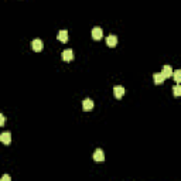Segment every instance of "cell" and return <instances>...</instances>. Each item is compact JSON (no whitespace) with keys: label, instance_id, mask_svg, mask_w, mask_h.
Instances as JSON below:
<instances>
[{"label":"cell","instance_id":"12","mask_svg":"<svg viewBox=\"0 0 181 181\" xmlns=\"http://www.w3.org/2000/svg\"><path fill=\"white\" fill-rule=\"evenodd\" d=\"M173 77H174L175 82H177V84H180V82H181V71L180 69L174 71V72H173Z\"/></svg>","mask_w":181,"mask_h":181},{"label":"cell","instance_id":"9","mask_svg":"<svg viewBox=\"0 0 181 181\" xmlns=\"http://www.w3.org/2000/svg\"><path fill=\"white\" fill-rule=\"evenodd\" d=\"M57 38L61 41V43H67L68 41V31L67 30H61L60 33L57 34Z\"/></svg>","mask_w":181,"mask_h":181},{"label":"cell","instance_id":"10","mask_svg":"<svg viewBox=\"0 0 181 181\" xmlns=\"http://www.w3.org/2000/svg\"><path fill=\"white\" fill-rule=\"evenodd\" d=\"M161 74L164 75V78L173 77V68H171L170 65H164V67H163V71H161Z\"/></svg>","mask_w":181,"mask_h":181},{"label":"cell","instance_id":"1","mask_svg":"<svg viewBox=\"0 0 181 181\" xmlns=\"http://www.w3.org/2000/svg\"><path fill=\"white\" fill-rule=\"evenodd\" d=\"M31 48H33L34 51L40 53V51L43 50V41H41L40 38H34V40L31 41Z\"/></svg>","mask_w":181,"mask_h":181},{"label":"cell","instance_id":"3","mask_svg":"<svg viewBox=\"0 0 181 181\" xmlns=\"http://www.w3.org/2000/svg\"><path fill=\"white\" fill-rule=\"evenodd\" d=\"M102 36H103V31H102L101 27H94L92 28V38L94 40H101Z\"/></svg>","mask_w":181,"mask_h":181},{"label":"cell","instance_id":"7","mask_svg":"<svg viewBox=\"0 0 181 181\" xmlns=\"http://www.w3.org/2000/svg\"><path fill=\"white\" fill-rule=\"evenodd\" d=\"M0 141L3 144H9L11 141V134L9 132H4V133L0 134Z\"/></svg>","mask_w":181,"mask_h":181},{"label":"cell","instance_id":"4","mask_svg":"<svg viewBox=\"0 0 181 181\" xmlns=\"http://www.w3.org/2000/svg\"><path fill=\"white\" fill-rule=\"evenodd\" d=\"M82 109H84V111H92V109H94V101L89 99V98H86V99L82 102Z\"/></svg>","mask_w":181,"mask_h":181},{"label":"cell","instance_id":"13","mask_svg":"<svg viewBox=\"0 0 181 181\" xmlns=\"http://www.w3.org/2000/svg\"><path fill=\"white\" fill-rule=\"evenodd\" d=\"M173 92H174L175 96H180V95H181V86H180V84H177L175 86H173Z\"/></svg>","mask_w":181,"mask_h":181},{"label":"cell","instance_id":"6","mask_svg":"<svg viewBox=\"0 0 181 181\" xmlns=\"http://www.w3.org/2000/svg\"><path fill=\"white\" fill-rule=\"evenodd\" d=\"M106 45H109V47H116L117 45V37L116 36H113V34H112V36H109V37H106Z\"/></svg>","mask_w":181,"mask_h":181},{"label":"cell","instance_id":"2","mask_svg":"<svg viewBox=\"0 0 181 181\" xmlns=\"http://www.w3.org/2000/svg\"><path fill=\"white\" fill-rule=\"evenodd\" d=\"M124 92H126V90H124V88L120 86V85H116V86L113 88V95H115V98H116V99H120V98L124 95Z\"/></svg>","mask_w":181,"mask_h":181},{"label":"cell","instance_id":"11","mask_svg":"<svg viewBox=\"0 0 181 181\" xmlns=\"http://www.w3.org/2000/svg\"><path fill=\"white\" fill-rule=\"evenodd\" d=\"M153 79H154V84H163V82H164V75L161 74V72H156L154 75H153Z\"/></svg>","mask_w":181,"mask_h":181},{"label":"cell","instance_id":"8","mask_svg":"<svg viewBox=\"0 0 181 181\" xmlns=\"http://www.w3.org/2000/svg\"><path fill=\"white\" fill-rule=\"evenodd\" d=\"M62 60H64V61H72V60H74V51L69 50V48H68V50H65L64 53H62Z\"/></svg>","mask_w":181,"mask_h":181},{"label":"cell","instance_id":"14","mask_svg":"<svg viewBox=\"0 0 181 181\" xmlns=\"http://www.w3.org/2000/svg\"><path fill=\"white\" fill-rule=\"evenodd\" d=\"M4 123H6V117L0 113V126H4Z\"/></svg>","mask_w":181,"mask_h":181},{"label":"cell","instance_id":"5","mask_svg":"<svg viewBox=\"0 0 181 181\" xmlns=\"http://www.w3.org/2000/svg\"><path fill=\"white\" fill-rule=\"evenodd\" d=\"M94 160L95 161H105V153L101 150V149H98V150H95V153H94Z\"/></svg>","mask_w":181,"mask_h":181},{"label":"cell","instance_id":"15","mask_svg":"<svg viewBox=\"0 0 181 181\" xmlns=\"http://www.w3.org/2000/svg\"><path fill=\"white\" fill-rule=\"evenodd\" d=\"M0 180H2V181H10V175H7V174H4V175H3V177L0 178Z\"/></svg>","mask_w":181,"mask_h":181}]
</instances>
